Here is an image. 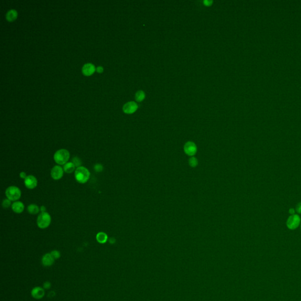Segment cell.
Masks as SVG:
<instances>
[{"instance_id":"obj_1","label":"cell","mask_w":301,"mask_h":301,"mask_svg":"<svg viewBox=\"0 0 301 301\" xmlns=\"http://www.w3.org/2000/svg\"><path fill=\"white\" fill-rule=\"evenodd\" d=\"M74 175L77 182L80 183H85L89 180L91 174L87 168L81 166L76 168Z\"/></svg>"},{"instance_id":"obj_2","label":"cell","mask_w":301,"mask_h":301,"mask_svg":"<svg viewBox=\"0 0 301 301\" xmlns=\"http://www.w3.org/2000/svg\"><path fill=\"white\" fill-rule=\"evenodd\" d=\"M70 158L69 151L65 149H61L56 150L54 155V159L55 162L59 165H64L68 163Z\"/></svg>"},{"instance_id":"obj_3","label":"cell","mask_w":301,"mask_h":301,"mask_svg":"<svg viewBox=\"0 0 301 301\" xmlns=\"http://www.w3.org/2000/svg\"><path fill=\"white\" fill-rule=\"evenodd\" d=\"M51 222V215L47 212H41L38 216L37 220V225L41 229L47 228Z\"/></svg>"},{"instance_id":"obj_4","label":"cell","mask_w":301,"mask_h":301,"mask_svg":"<svg viewBox=\"0 0 301 301\" xmlns=\"http://www.w3.org/2000/svg\"><path fill=\"white\" fill-rule=\"evenodd\" d=\"M6 195L7 199L11 201H17L21 198V191L16 186H10L6 188Z\"/></svg>"},{"instance_id":"obj_5","label":"cell","mask_w":301,"mask_h":301,"mask_svg":"<svg viewBox=\"0 0 301 301\" xmlns=\"http://www.w3.org/2000/svg\"><path fill=\"white\" fill-rule=\"evenodd\" d=\"M301 220L300 216L297 215H291L287 221V226L290 230H295L301 225Z\"/></svg>"},{"instance_id":"obj_6","label":"cell","mask_w":301,"mask_h":301,"mask_svg":"<svg viewBox=\"0 0 301 301\" xmlns=\"http://www.w3.org/2000/svg\"><path fill=\"white\" fill-rule=\"evenodd\" d=\"M64 172V169L60 165H56L51 171V176L54 180H59L63 178Z\"/></svg>"},{"instance_id":"obj_7","label":"cell","mask_w":301,"mask_h":301,"mask_svg":"<svg viewBox=\"0 0 301 301\" xmlns=\"http://www.w3.org/2000/svg\"><path fill=\"white\" fill-rule=\"evenodd\" d=\"M24 184L28 189H33L36 188L38 185V180L34 175H28L24 179Z\"/></svg>"},{"instance_id":"obj_8","label":"cell","mask_w":301,"mask_h":301,"mask_svg":"<svg viewBox=\"0 0 301 301\" xmlns=\"http://www.w3.org/2000/svg\"><path fill=\"white\" fill-rule=\"evenodd\" d=\"M138 108V105L134 101L126 103L123 107V111L126 113H132L135 112Z\"/></svg>"},{"instance_id":"obj_9","label":"cell","mask_w":301,"mask_h":301,"mask_svg":"<svg viewBox=\"0 0 301 301\" xmlns=\"http://www.w3.org/2000/svg\"><path fill=\"white\" fill-rule=\"evenodd\" d=\"M185 152L188 155H194L196 152V146L192 142H188L184 146Z\"/></svg>"},{"instance_id":"obj_10","label":"cell","mask_w":301,"mask_h":301,"mask_svg":"<svg viewBox=\"0 0 301 301\" xmlns=\"http://www.w3.org/2000/svg\"><path fill=\"white\" fill-rule=\"evenodd\" d=\"M45 295V291L44 289L41 287H35L32 290V296L35 299H41L44 297Z\"/></svg>"},{"instance_id":"obj_11","label":"cell","mask_w":301,"mask_h":301,"mask_svg":"<svg viewBox=\"0 0 301 301\" xmlns=\"http://www.w3.org/2000/svg\"><path fill=\"white\" fill-rule=\"evenodd\" d=\"M11 208L15 213H22L24 210V205L22 202L15 201L11 205Z\"/></svg>"},{"instance_id":"obj_12","label":"cell","mask_w":301,"mask_h":301,"mask_svg":"<svg viewBox=\"0 0 301 301\" xmlns=\"http://www.w3.org/2000/svg\"><path fill=\"white\" fill-rule=\"evenodd\" d=\"M95 70V68L94 65L91 64V63H88V64H85L83 66L82 69V73L84 75H87V76L93 74L94 73Z\"/></svg>"},{"instance_id":"obj_13","label":"cell","mask_w":301,"mask_h":301,"mask_svg":"<svg viewBox=\"0 0 301 301\" xmlns=\"http://www.w3.org/2000/svg\"><path fill=\"white\" fill-rule=\"evenodd\" d=\"M54 260L51 254H46L42 258V263L45 266H50L54 262Z\"/></svg>"},{"instance_id":"obj_14","label":"cell","mask_w":301,"mask_h":301,"mask_svg":"<svg viewBox=\"0 0 301 301\" xmlns=\"http://www.w3.org/2000/svg\"><path fill=\"white\" fill-rule=\"evenodd\" d=\"M108 235L105 232H100L98 233L96 236L97 241L100 244H105L108 241Z\"/></svg>"},{"instance_id":"obj_15","label":"cell","mask_w":301,"mask_h":301,"mask_svg":"<svg viewBox=\"0 0 301 301\" xmlns=\"http://www.w3.org/2000/svg\"><path fill=\"white\" fill-rule=\"evenodd\" d=\"M75 167H75V165L72 162H68L64 165L63 169H64V172H65L66 173L71 174L73 172H75V169H76Z\"/></svg>"},{"instance_id":"obj_16","label":"cell","mask_w":301,"mask_h":301,"mask_svg":"<svg viewBox=\"0 0 301 301\" xmlns=\"http://www.w3.org/2000/svg\"><path fill=\"white\" fill-rule=\"evenodd\" d=\"M6 20L8 21H13L17 17V12L15 10H11L8 11L6 15Z\"/></svg>"},{"instance_id":"obj_17","label":"cell","mask_w":301,"mask_h":301,"mask_svg":"<svg viewBox=\"0 0 301 301\" xmlns=\"http://www.w3.org/2000/svg\"><path fill=\"white\" fill-rule=\"evenodd\" d=\"M28 212L31 215H36L39 212L40 208L36 204H30L27 208Z\"/></svg>"},{"instance_id":"obj_18","label":"cell","mask_w":301,"mask_h":301,"mask_svg":"<svg viewBox=\"0 0 301 301\" xmlns=\"http://www.w3.org/2000/svg\"><path fill=\"white\" fill-rule=\"evenodd\" d=\"M145 98V93L142 91H138L135 95V99L138 102L144 100Z\"/></svg>"},{"instance_id":"obj_19","label":"cell","mask_w":301,"mask_h":301,"mask_svg":"<svg viewBox=\"0 0 301 301\" xmlns=\"http://www.w3.org/2000/svg\"><path fill=\"white\" fill-rule=\"evenodd\" d=\"M72 163L75 165V166L76 168L81 166V160L78 157H74L72 159Z\"/></svg>"},{"instance_id":"obj_20","label":"cell","mask_w":301,"mask_h":301,"mask_svg":"<svg viewBox=\"0 0 301 301\" xmlns=\"http://www.w3.org/2000/svg\"><path fill=\"white\" fill-rule=\"evenodd\" d=\"M189 163L192 167H195L198 165V160L195 157H192L189 159Z\"/></svg>"},{"instance_id":"obj_21","label":"cell","mask_w":301,"mask_h":301,"mask_svg":"<svg viewBox=\"0 0 301 301\" xmlns=\"http://www.w3.org/2000/svg\"><path fill=\"white\" fill-rule=\"evenodd\" d=\"M11 201L9 200L8 199H5L3 201H2V207L4 208H8L9 207L11 206Z\"/></svg>"},{"instance_id":"obj_22","label":"cell","mask_w":301,"mask_h":301,"mask_svg":"<svg viewBox=\"0 0 301 301\" xmlns=\"http://www.w3.org/2000/svg\"><path fill=\"white\" fill-rule=\"evenodd\" d=\"M51 255H52V257L54 258V259H57L58 258H60V257H61V254H60V252L59 251H52L50 253Z\"/></svg>"},{"instance_id":"obj_23","label":"cell","mask_w":301,"mask_h":301,"mask_svg":"<svg viewBox=\"0 0 301 301\" xmlns=\"http://www.w3.org/2000/svg\"><path fill=\"white\" fill-rule=\"evenodd\" d=\"M94 169L97 172H100L101 171H102L103 170V167L102 165L101 164H96L95 166H94Z\"/></svg>"},{"instance_id":"obj_24","label":"cell","mask_w":301,"mask_h":301,"mask_svg":"<svg viewBox=\"0 0 301 301\" xmlns=\"http://www.w3.org/2000/svg\"><path fill=\"white\" fill-rule=\"evenodd\" d=\"M296 212L299 214H301V202H299L295 208Z\"/></svg>"},{"instance_id":"obj_25","label":"cell","mask_w":301,"mask_h":301,"mask_svg":"<svg viewBox=\"0 0 301 301\" xmlns=\"http://www.w3.org/2000/svg\"><path fill=\"white\" fill-rule=\"evenodd\" d=\"M51 287V283L49 282H46L44 283V288L45 289H48L50 288Z\"/></svg>"},{"instance_id":"obj_26","label":"cell","mask_w":301,"mask_h":301,"mask_svg":"<svg viewBox=\"0 0 301 301\" xmlns=\"http://www.w3.org/2000/svg\"><path fill=\"white\" fill-rule=\"evenodd\" d=\"M19 176L21 177V178L22 179H25V178H27V174L26 173L24 172H21L20 174H19Z\"/></svg>"},{"instance_id":"obj_27","label":"cell","mask_w":301,"mask_h":301,"mask_svg":"<svg viewBox=\"0 0 301 301\" xmlns=\"http://www.w3.org/2000/svg\"><path fill=\"white\" fill-rule=\"evenodd\" d=\"M204 3L206 6H210L212 3V1H204Z\"/></svg>"},{"instance_id":"obj_28","label":"cell","mask_w":301,"mask_h":301,"mask_svg":"<svg viewBox=\"0 0 301 301\" xmlns=\"http://www.w3.org/2000/svg\"><path fill=\"white\" fill-rule=\"evenodd\" d=\"M295 212H296V211H295V209L294 208H290L289 210V213L291 215H295Z\"/></svg>"},{"instance_id":"obj_29","label":"cell","mask_w":301,"mask_h":301,"mask_svg":"<svg viewBox=\"0 0 301 301\" xmlns=\"http://www.w3.org/2000/svg\"><path fill=\"white\" fill-rule=\"evenodd\" d=\"M115 241H116L115 239L113 238H111L109 239V243H110V244H114V243L115 242Z\"/></svg>"},{"instance_id":"obj_30","label":"cell","mask_w":301,"mask_h":301,"mask_svg":"<svg viewBox=\"0 0 301 301\" xmlns=\"http://www.w3.org/2000/svg\"><path fill=\"white\" fill-rule=\"evenodd\" d=\"M97 71L98 72H102L103 71V68L102 67H98L97 68Z\"/></svg>"},{"instance_id":"obj_31","label":"cell","mask_w":301,"mask_h":301,"mask_svg":"<svg viewBox=\"0 0 301 301\" xmlns=\"http://www.w3.org/2000/svg\"><path fill=\"white\" fill-rule=\"evenodd\" d=\"M45 209H46V208H45V207H44V206H42V207H41V208H40V211H41V212H45Z\"/></svg>"},{"instance_id":"obj_32","label":"cell","mask_w":301,"mask_h":301,"mask_svg":"<svg viewBox=\"0 0 301 301\" xmlns=\"http://www.w3.org/2000/svg\"></svg>"}]
</instances>
